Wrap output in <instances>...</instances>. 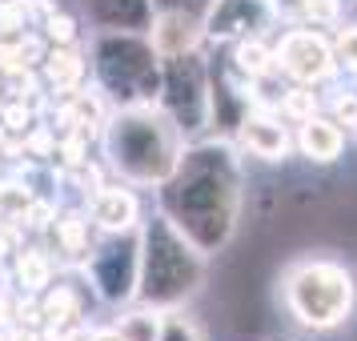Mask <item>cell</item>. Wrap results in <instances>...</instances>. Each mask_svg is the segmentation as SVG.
Segmentation results:
<instances>
[{
    "mask_svg": "<svg viewBox=\"0 0 357 341\" xmlns=\"http://www.w3.org/2000/svg\"><path fill=\"white\" fill-rule=\"evenodd\" d=\"M237 165L225 149L185 153L173 177L165 181V217L201 249L213 253L229 241L237 221Z\"/></svg>",
    "mask_w": 357,
    "mask_h": 341,
    "instance_id": "6da1fadb",
    "label": "cell"
},
{
    "mask_svg": "<svg viewBox=\"0 0 357 341\" xmlns=\"http://www.w3.org/2000/svg\"><path fill=\"white\" fill-rule=\"evenodd\" d=\"M105 149H109V161L141 185H153V181L165 185L185 157L177 121L149 105H129L125 113H116L105 137Z\"/></svg>",
    "mask_w": 357,
    "mask_h": 341,
    "instance_id": "7a4b0ae2",
    "label": "cell"
},
{
    "mask_svg": "<svg viewBox=\"0 0 357 341\" xmlns=\"http://www.w3.org/2000/svg\"><path fill=\"white\" fill-rule=\"evenodd\" d=\"M205 277V257L185 233H181L169 217H153L145 229V245H141V281L137 293L149 305H177L181 297L201 285Z\"/></svg>",
    "mask_w": 357,
    "mask_h": 341,
    "instance_id": "3957f363",
    "label": "cell"
},
{
    "mask_svg": "<svg viewBox=\"0 0 357 341\" xmlns=\"http://www.w3.org/2000/svg\"><path fill=\"white\" fill-rule=\"evenodd\" d=\"M285 305L305 329H337L354 309V277L337 261H301L285 277Z\"/></svg>",
    "mask_w": 357,
    "mask_h": 341,
    "instance_id": "277c9868",
    "label": "cell"
},
{
    "mask_svg": "<svg viewBox=\"0 0 357 341\" xmlns=\"http://www.w3.org/2000/svg\"><path fill=\"white\" fill-rule=\"evenodd\" d=\"M97 77L125 105H145L161 93L157 45L137 33H105L97 40Z\"/></svg>",
    "mask_w": 357,
    "mask_h": 341,
    "instance_id": "5b68a950",
    "label": "cell"
},
{
    "mask_svg": "<svg viewBox=\"0 0 357 341\" xmlns=\"http://www.w3.org/2000/svg\"><path fill=\"white\" fill-rule=\"evenodd\" d=\"M165 77H161V89H165V113L177 121L181 132H193L209 121V89H205V68L197 61L193 52H177V56H165Z\"/></svg>",
    "mask_w": 357,
    "mask_h": 341,
    "instance_id": "8992f818",
    "label": "cell"
},
{
    "mask_svg": "<svg viewBox=\"0 0 357 341\" xmlns=\"http://www.w3.org/2000/svg\"><path fill=\"white\" fill-rule=\"evenodd\" d=\"M277 61L293 81L301 84H317L333 73V52L317 33H289L277 49Z\"/></svg>",
    "mask_w": 357,
    "mask_h": 341,
    "instance_id": "52a82bcc",
    "label": "cell"
},
{
    "mask_svg": "<svg viewBox=\"0 0 357 341\" xmlns=\"http://www.w3.org/2000/svg\"><path fill=\"white\" fill-rule=\"evenodd\" d=\"M93 281L105 301H125L141 281V253L132 245H105L93 257Z\"/></svg>",
    "mask_w": 357,
    "mask_h": 341,
    "instance_id": "ba28073f",
    "label": "cell"
},
{
    "mask_svg": "<svg viewBox=\"0 0 357 341\" xmlns=\"http://www.w3.org/2000/svg\"><path fill=\"white\" fill-rule=\"evenodd\" d=\"M269 20V4L265 0H217L209 13V33L213 36H241L253 33Z\"/></svg>",
    "mask_w": 357,
    "mask_h": 341,
    "instance_id": "9c48e42d",
    "label": "cell"
},
{
    "mask_svg": "<svg viewBox=\"0 0 357 341\" xmlns=\"http://www.w3.org/2000/svg\"><path fill=\"white\" fill-rule=\"evenodd\" d=\"M97 24L109 33H141L153 20V4L149 0H84Z\"/></svg>",
    "mask_w": 357,
    "mask_h": 341,
    "instance_id": "30bf717a",
    "label": "cell"
},
{
    "mask_svg": "<svg viewBox=\"0 0 357 341\" xmlns=\"http://www.w3.org/2000/svg\"><path fill=\"white\" fill-rule=\"evenodd\" d=\"M241 145L261 157V161H285L289 153V132L277 125L273 116H245L241 121Z\"/></svg>",
    "mask_w": 357,
    "mask_h": 341,
    "instance_id": "8fae6325",
    "label": "cell"
},
{
    "mask_svg": "<svg viewBox=\"0 0 357 341\" xmlns=\"http://www.w3.org/2000/svg\"><path fill=\"white\" fill-rule=\"evenodd\" d=\"M153 45H157V52H165V56L189 52L197 45V20L189 17L185 8H169V13L157 20V29H153Z\"/></svg>",
    "mask_w": 357,
    "mask_h": 341,
    "instance_id": "7c38bea8",
    "label": "cell"
},
{
    "mask_svg": "<svg viewBox=\"0 0 357 341\" xmlns=\"http://www.w3.org/2000/svg\"><path fill=\"white\" fill-rule=\"evenodd\" d=\"M93 217H97L100 229L109 233H129L137 225V197L125 193V189H105V193L93 201Z\"/></svg>",
    "mask_w": 357,
    "mask_h": 341,
    "instance_id": "4fadbf2b",
    "label": "cell"
},
{
    "mask_svg": "<svg viewBox=\"0 0 357 341\" xmlns=\"http://www.w3.org/2000/svg\"><path fill=\"white\" fill-rule=\"evenodd\" d=\"M341 145H345V137L333 121H321V116H305V125H301V153H305L309 161H337Z\"/></svg>",
    "mask_w": 357,
    "mask_h": 341,
    "instance_id": "5bb4252c",
    "label": "cell"
},
{
    "mask_svg": "<svg viewBox=\"0 0 357 341\" xmlns=\"http://www.w3.org/2000/svg\"><path fill=\"white\" fill-rule=\"evenodd\" d=\"M116 329L125 341H157L161 338V317L157 313H129V317H121Z\"/></svg>",
    "mask_w": 357,
    "mask_h": 341,
    "instance_id": "9a60e30c",
    "label": "cell"
},
{
    "mask_svg": "<svg viewBox=\"0 0 357 341\" xmlns=\"http://www.w3.org/2000/svg\"><path fill=\"white\" fill-rule=\"evenodd\" d=\"M237 65H241L249 77H261V73L269 68V52L261 49L257 40H245L241 49H237Z\"/></svg>",
    "mask_w": 357,
    "mask_h": 341,
    "instance_id": "2e32d148",
    "label": "cell"
},
{
    "mask_svg": "<svg viewBox=\"0 0 357 341\" xmlns=\"http://www.w3.org/2000/svg\"><path fill=\"white\" fill-rule=\"evenodd\" d=\"M157 341H201V333H197L193 321H185V317H177V313H169V317H161V338Z\"/></svg>",
    "mask_w": 357,
    "mask_h": 341,
    "instance_id": "e0dca14e",
    "label": "cell"
},
{
    "mask_svg": "<svg viewBox=\"0 0 357 341\" xmlns=\"http://www.w3.org/2000/svg\"><path fill=\"white\" fill-rule=\"evenodd\" d=\"M77 73H81V65H77V56H73V52H52V56H49V77L56 84H73V81H77Z\"/></svg>",
    "mask_w": 357,
    "mask_h": 341,
    "instance_id": "ac0fdd59",
    "label": "cell"
},
{
    "mask_svg": "<svg viewBox=\"0 0 357 341\" xmlns=\"http://www.w3.org/2000/svg\"><path fill=\"white\" fill-rule=\"evenodd\" d=\"M45 277H49V265L40 257H24L20 261V281L29 285V289H40L45 285Z\"/></svg>",
    "mask_w": 357,
    "mask_h": 341,
    "instance_id": "d6986e66",
    "label": "cell"
},
{
    "mask_svg": "<svg viewBox=\"0 0 357 341\" xmlns=\"http://www.w3.org/2000/svg\"><path fill=\"white\" fill-rule=\"evenodd\" d=\"M337 56H341V65L345 68H357V24L337 36Z\"/></svg>",
    "mask_w": 357,
    "mask_h": 341,
    "instance_id": "ffe728a7",
    "label": "cell"
},
{
    "mask_svg": "<svg viewBox=\"0 0 357 341\" xmlns=\"http://www.w3.org/2000/svg\"><path fill=\"white\" fill-rule=\"evenodd\" d=\"M305 17L333 20V17H337V0H305Z\"/></svg>",
    "mask_w": 357,
    "mask_h": 341,
    "instance_id": "44dd1931",
    "label": "cell"
},
{
    "mask_svg": "<svg viewBox=\"0 0 357 341\" xmlns=\"http://www.w3.org/2000/svg\"><path fill=\"white\" fill-rule=\"evenodd\" d=\"M49 33H52V40H73V20H65V17H52V24H49Z\"/></svg>",
    "mask_w": 357,
    "mask_h": 341,
    "instance_id": "7402d4cb",
    "label": "cell"
},
{
    "mask_svg": "<svg viewBox=\"0 0 357 341\" xmlns=\"http://www.w3.org/2000/svg\"><path fill=\"white\" fill-rule=\"evenodd\" d=\"M277 13H305V0H273Z\"/></svg>",
    "mask_w": 357,
    "mask_h": 341,
    "instance_id": "603a6c76",
    "label": "cell"
},
{
    "mask_svg": "<svg viewBox=\"0 0 357 341\" xmlns=\"http://www.w3.org/2000/svg\"><path fill=\"white\" fill-rule=\"evenodd\" d=\"M93 341H125V338H121V329H100V333H93Z\"/></svg>",
    "mask_w": 357,
    "mask_h": 341,
    "instance_id": "cb8c5ba5",
    "label": "cell"
},
{
    "mask_svg": "<svg viewBox=\"0 0 357 341\" xmlns=\"http://www.w3.org/2000/svg\"><path fill=\"white\" fill-rule=\"evenodd\" d=\"M193 4H201V0H193Z\"/></svg>",
    "mask_w": 357,
    "mask_h": 341,
    "instance_id": "d4e9b609",
    "label": "cell"
}]
</instances>
